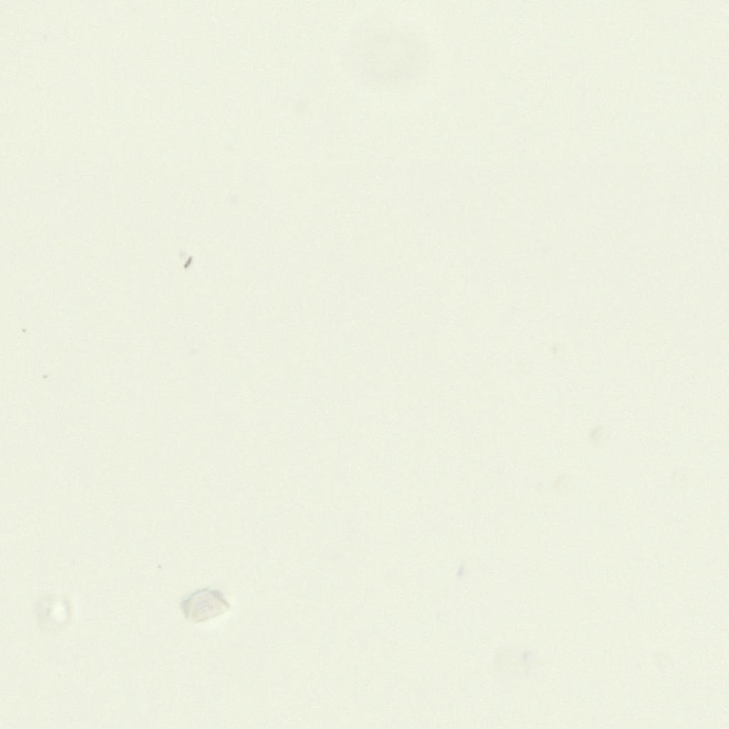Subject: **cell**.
<instances>
[{
    "instance_id": "obj_1",
    "label": "cell",
    "mask_w": 729,
    "mask_h": 729,
    "mask_svg": "<svg viewBox=\"0 0 729 729\" xmlns=\"http://www.w3.org/2000/svg\"><path fill=\"white\" fill-rule=\"evenodd\" d=\"M363 58L375 80L393 88L412 85L426 62L421 39L412 32L393 28L373 32L364 43Z\"/></svg>"
},
{
    "instance_id": "obj_2",
    "label": "cell",
    "mask_w": 729,
    "mask_h": 729,
    "mask_svg": "<svg viewBox=\"0 0 729 729\" xmlns=\"http://www.w3.org/2000/svg\"><path fill=\"white\" fill-rule=\"evenodd\" d=\"M179 607L184 617L195 623L205 622L229 612L231 606L217 589H199L184 599Z\"/></svg>"
}]
</instances>
